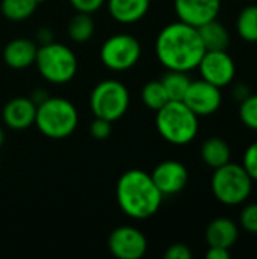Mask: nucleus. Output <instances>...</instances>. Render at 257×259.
<instances>
[{
	"label": "nucleus",
	"mask_w": 257,
	"mask_h": 259,
	"mask_svg": "<svg viewBox=\"0 0 257 259\" xmlns=\"http://www.w3.org/2000/svg\"><path fill=\"white\" fill-rule=\"evenodd\" d=\"M204 52L198 29L180 20L164 26L155 42L156 58L167 70L189 73L198 67Z\"/></svg>",
	"instance_id": "obj_1"
},
{
	"label": "nucleus",
	"mask_w": 257,
	"mask_h": 259,
	"mask_svg": "<svg viewBox=\"0 0 257 259\" xmlns=\"http://www.w3.org/2000/svg\"><path fill=\"white\" fill-rule=\"evenodd\" d=\"M115 197L120 209L133 220L153 217L164 202V194L158 190L151 176L139 168L129 170L120 176Z\"/></svg>",
	"instance_id": "obj_2"
},
{
	"label": "nucleus",
	"mask_w": 257,
	"mask_h": 259,
	"mask_svg": "<svg viewBox=\"0 0 257 259\" xmlns=\"http://www.w3.org/2000/svg\"><path fill=\"white\" fill-rule=\"evenodd\" d=\"M156 129L173 146H186L198 135V117L179 100H170L156 111Z\"/></svg>",
	"instance_id": "obj_3"
},
{
	"label": "nucleus",
	"mask_w": 257,
	"mask_h": 259,
	"mask_svg": "<svg viewBox=\"0 0 257 259\" xmlns=\"http://www.w3.org/2000/svg\"><path fill=\"white\" fill-rule=\"evenodd\" d=\"M79 124V112L73 102L65 97L50 96L36 106L35 126L52 140L68 138Z\"/></svg>",
	"instance_id": "obj_4"
},
{
	"label": "nucleus",
	"mask_w": 257,
	"mask_h": 259,
	"mask_svg": "<svg viewBox=\"0 0 257 259\" xmlns=\"http://www.w3.org/2000/svg\"><path fill=\"white\" fill-rule=\"evenodd\" d=\"M35 65L41 77L52 85L71 82L79 68L76 53L68 46L58 41L38 46Z\"/></svg>",
	"instance_id": "obj_5"
},
{
	"label": "nucleus",
	"mask_w": 257,
	"mask_h": 259,
	"mask_svg": "<svg viewBox=\"0 0 257 259\" xmlns=\"http://www.w3.org/2000/svg\"><path fill=\"white\" fill-rule=\"evenodd\" d=\"M254 181L241 164L227 162L214 170L211 190L214 197L226 206L244 205L253 193Z\"/></svg>",
	"instance_id": "obj_6"
},
{
	"label": "nucleus",
	"mask_w": 257,
	"mask_h": 259,
	"mask_svg": "<svg viewBox=\"0 0 257 259\" xmlns=\"http://www.w3.org/2000/svg\"><path fill=\"white\" fill-rule=\"evenodd\" d=\"M130 105V93L127 87L115 79L98 82L89 96V108L94 117L117 121L127 112Z\"/></svg>",
	"instance_id": "obj_7"
},
{
	"label": "nucleus",
	"mask_w": 257,
	"mask_h": 259,
	"mask_svg": "<svg viewBox=\"0 0 257 259\" xmlns=\"http://www.w3.org/2000/svg\"><path fill=\"white\" fill-rule=\"evenodd\" d=\"M142 53L141 42L130 33H115L105 39L100 47V61L111 71H127L133 68Z\"/></svg>",
	"instance_id": "obj_8"
},
{
	"label": "nucleus",
	"mask_w": 257,
	"mask_h": 259,
	"mask_svg": "<svg viewBox=\"0 0 257 259\" xmlns=\"http://www.w3.org/2000/svg\"><path fill=\"white\" fill-rule=\"evenodd\" d=\"M197 68L201 79L218 88L229 87L236 77V64L227 50H206Z\"/></svg>",
	"instance_id": "obj_9"
},
{
	"label": "nucleus",
	"mask_w": 257,
	"mask_h": 259,
	"mask_svg": "<svg viewBox=\"0 0 257 259\" xmlns=\"http://www.w3.org/2000/svg\"><path fill=\"white\" fill-rule=\"evenodd\" d=\"M198 118L214 115L223 103V93L221 88L215 87L214 83L200 79L191 80L189 88L182 100Z\"/></svg>",
	"instance_id": "obj_10"
},
{
	"label": "nucleus",
	"mask_w": 257,
	"mask_h": 259,
	"mask_svg": "<svg viewBox=\"0 0 257 259\" xmlns=\"http://www.w3.org/2000/svg\"><path fill=\"white\" fill-rule=\"evenodd\" d=\"M109 252L118 259H141L148 249L145 235L133 226H120L108 238Z\"/></svg>",
	"instance_id": "obj_11"
},
{
	"label": "nucleus",
	"mask_w": 257,
	"mask_h": 259,
	"mask_svg": "<svg viewBox=\"0 0 257 259\" xmlns=\"http://www.w3.org/2000/svg\"><path fill=\"white\" fill-rule=\"evenodd\" d=\"M158 190L165 196H174L185 190L189 181V173L185 164L177 159L162 161L150 173Z\"/></svg>",
	"instance_id": "obj_12"
},
{
	"label": "nucleus",
	"mask_w": 257,
	"mask_h": 259,
	"mask_svg": "<svg viewBox=\"0 0 257 259\" xmlns=\"http://www.w3.org/2000/svg\"><path fill=\"white\" fill-rule=\"evenodd\" d=\"M174 12L177 18L194 27L218 18L221 12V0H174Z\"/></svg>",
	"instance_id": "obj_13"
},
{
	"label": "nucleus",
	"mask_w": 257,
	"mask_h": 259,
	"mask_svg": "<svg viewBox=\"0 0 257 259\" xmlns=\"http://www.w3.org/2000/svg\"><path fill=\"white\" fill-rule=\"evenodd\" d=\"M36 105L30 97H14L6 102L2 111L5 126L12 131H26L35 124Z\"/></svg>",
	"instance_id": "obj_14"
},
{
	"label": "nucleus",
	"mask_w": 257,
	"mask_h": 259,
	"mask_svg": "<svg viewBox=\"0 0 257 259\" xmlns=\"http://www.w3.org/2000/svg\"><path fill=\"white\" fill-rule=\"evenodd\" d=\"M38 52V44L30 38H14L3 49V62L12 70H26L30 65H35Z\"/></svg>",
	"instance_id": "obj_15"
},
{
	"label": "nucleus",
	"mask_w": 257,
	"mask_h": 259,
	"mask_svg": "<svg viewBox=\"0 0 257 259\" xmlns=\"http://www.w3.org/2000/svg\"><path fill=\"white\" fill-rule=\"evenodd\" d=\"M204 238L209 247H223L230 250L239 238V228L232 219L218 217L208 225Z\"/></svg>",
	"instance_id": "obj_16"
},
{
	"label": "nucleus",
	"mask_w": 257,
	"mask_h": 259,
	"mask_svg": "<svg viewBox=\"0 0 257 259\" xmlns=\"http://www.w3.org/2000/svg\"><path fill=\"white\" fill-rule=\"evenodd\" d=\"M106 6L117 23L133 24L148 14L151 0H106Z\"/></svg>",
	"instance_id": "obj_17"
},
{
	"label": "nucleus",
	"mask_w": 257,
	"mask_h": 259,
	"mask_svg": "<svg viewBox=\"0 0 257 259\" xmlns=\"http://www.w3.org/2000/svg\"><path fill=\"white\" fill-rule=\"evenodd\" d=\"M200 156L208 167L215 170L232 161V149L226 140L220 137H211L201 144Z\"/></svg>",
	"instance_id": "obj_18"
},
{
	"label": "nucleus",
	"mask_w": 257,
	"mask_h": 259,
	"mask_svg": "<svg viewBox=\"0 0 257 259\" xmlns=\"http://www.w3.org/2000/svg\"><path fill=\"white\" fill-rule=\"evenodd\" d=\"M203 46L206 50H227L230 46V32L229 29L218 21V18L204 23L197 27Z\"/></svg>",
	"instance_id": "obj_19"
},
{
	"label": "nucleus",
	"mask_w": 257,
	"mask_h": 259,
	"mask_svg": "<svg viewBox=\"0 0 257 259\" xmlns=\"http://www.w3.org/2000/svg\"><path fill=\"white\" fill-rule=\"evenodd\" d=\"M95 30V21L92 18V14H86V12H76L67 26V33L68 38L73 42L77 44H83L88 42Z\"/></svg>",
	"instance_id": "obj_20"
},
{
	"label": "nucleus",
	"mask_w": 257,
	"mask_h": 259,
	"mask_svg": "<svg viewBox=\"0 0 257 259\" xmlns=\"http://www.w3.org/2000/svg\"><path fill=\"white\" fill-rule=\"evenodd\" d=\"M161 82H162V85H164L170 100L182 102L185 94H186V91H188V88H189L191 79H189L186 71L167 70V73L162 76Z\"/></svg>",
	"instance_id": "obj_21"
},
{
	"label": "nucleus",
	"mask_w": 257,
	"mask_h": 259,
	"mask_svg": "<svg viewBox=\"0 0 257 259\" xmlns=\"http://www.w3.org/2000/svg\"><path fill=\"white\" fill-rule=\"evenodd\" d=\"M36 0H2L0 12L9 21H24L36 11Z\"/></svg>",
	"instance_id": "obj_22"
},
{
	"label": "nucleus",
	"mask_w": 257,
	"mask_h": 259,
	"mask_svg": "<svg viewBox=\"0 0 257 259\" xmlns=\"http://www.w3.org/2000/svg\"><path fill=\"white\" fill-rule=\"evenodd\" d=\"M236 30L245 42H257V5H247L236 17Z\"/></svg>",
	"instance_id": "obj_23"
},
{
	"label": "nucleus",
	"mask_w": 257,
	"mask_h": 259,
	"mask_svg": "<svg viewBox=\"0 0 257 259\" xmlns=\"http://www.w3.org/2000/svg\"><path fill=\"white\" fill-rule=\"evenodd\" d=\"M141 100L144 106H147L151 111H159L162 106H165L170 102L168 94L161 80L147 82L141 90Z\"/></svg>",
	"instance_id": "obj_24"
},
{
	"label": "nucleus",
	"mask_w": 257,
	"mask_h": 259,
	"mask_svg": "<svg viewBox=\"0 0 257 259\" xmlns=\"http://www.w3.org/2000/svg\"><path fill=\"white\" fill-rule=\"evenodd\" d=\"M239 120L247 129L257 132V94L251 93L239 103Z\"/></svg>",
	"instance_id": "obj_25"
},
{
	"label": "nucleus",
	"mask_w": 257,
	"mask_h": 259,
	"mask_svg": "<svg viewBox=\"0 0 257 259\" xmlns=\"http://www.w3.org/2000/svg\"><path fill=\"white\" fill-rule=\"evenodd\" d=\"M239 225L241 228L248 232L257 235V202L247 203L239 214Z\"/></svg>",
	"instance_id": "obj_26"
},
{
	"label": "nucleus",
	"mask_w": 257,
	"mask_h": 259,
	"mask_svg": "<svg viewBox=\"0 0 257 259\" xmlns=\"http://www.w3.org/2000/svg\"><path fill=\"white\" fill-rule=\"evenodd\" d=\"M89 132L91 137L97 141H105L111 137L112 134V121L105 120V118H98L95 117L89 126Z\"/></svg>",
	"instance_id": "obj_27"
},
{
	"label": "nucleus",
	"mask_w": 257,
	"mask_h": 259,
	"mask_svg": "<svg viewBox=\"0 0 257 259\" xmlns=\"http://www.w3.org/2000/svg\"><path fill=\"white\" fill-rule=\"evenodd\" d=\"M241 165L250 175V178L254 182H257V141L250 144L245 149V152L242 155V164Z\"/></svg>",
	"instance_id": "obj_28"
},
{
	"label": "nucleus",
	"mask_w": 257,
	"mask_h": 259,
	"mask_svg": "<svg viewBox=\"0 0 257 259\" xmlns=\"http://www.w3.org/2000/svg\"><path fill=\"white\" fill-rule=\"evenodd\" d=\"M68 3L76 12L94 14L106 5V0H68Z\"/></svg>",
	"instance_id": "obj_29"
},
{
	"label": "nucleus",
	"mask_w": 257,
	"mask_h": 259,
	"mask_svg": "<svg viewBox=\"0 0 257 259\" xmlns=\"http://www.w3.org/2000/svg\"><path fill=\"white\" fill-rule=\"evenodd\" d=\"M164 258L165 259H191L192 258V252L191 249L183 244V243H176V244H171L167 252L164 253Z\"/></svg>",
	"instance_id": "obj_30"
},
{
	"label": "nucleus",
	"mask_w": 257,
	"mask_h": 259,
	"mask_svg": "<svg viewBox=\"0 0 257 259\" xmlns=\"http://www.w3.org/2000/svg\"><path fill=\"white\" fill-rule=\"evenodd\" d=\"M250 94H251V88L245 82H238L232 87V97L239 103L242 100H245Z\"/></svg>",
	"instance_id": "obj_31"
},
{
	"label": "nucleus",
	"mask_w": 257,
	"mask_h": 259,
	"mask_svg": "<svg viewBox=\"0 0 257 259\" xmlns=\"http://www.w3.org/2000/svg\"><path fill=\"white\" fill-rule=\"evenodd\" d=\"M36 44H39V46H42V44H48V42H52V41H55L53 39V32H52V29L50 27H41V29H38V32H36Z\"/></svg>",
	"instance_id": "obj_32"
},
{
	"label": "nucleus",
	"mask_w": 257,
	"mask_h": 259,
	"mask_svg": "<svg viewBox=\"0 0 257 259\" xmlns=\"http://www.w3.org/2000/svg\"><path fill=\"white\" fill-rule=\"evenodd\" d=\"M208 259H229L230 258V250L223 249V247H209L206 252Z\"/></svg>",
	"instance_id": "obj_33"
},
{
	"label": "nucleus",
	"mask_w": 257,
	"mask_h": 259,
	"mask_svg": "<svg viewBox=\"0 0 257 259\" xmlns=\"http://www.w3.org/2000/svg\"><path fill=\"white\" fill-rule=\"evenodd\" d=\"M50 97V94L44 90V88H36L33 93H32V96H30V99L33 100V103L38 106L39 103H42L45 99H48Z\"/></svg>",
	"instance_id": "obj_34"
},
{
	"label": "nucleus",
	"mask_w": 257,
	"mask_h": 259,
	"mask_svg": "<svg viewBox=\"0 0 257 259\" xmlns=\"http://www.w3.org/2000/svg\"><path fill=\"white\" fill-rule=\"evenodd\" d=\"M3 143H5V131H3L2 126H0V147L3 146Z\"/></svg>",
	"instance_id": "obj_35"
},
{
	"label": "nucleus",
	"mask_w": 257,
	"mask_h": 259,
	"mask_svg": "<svg viewBox=\"0 0 257 259\" xmlns=\"http://www.w3.org/2000/svg\"><path fill=\"white\" fill-rule=\"evenodd\" d=\"M42 2H45V0H36V3H38V5H41Z\"/></svg>",
	"instance_id": "obj_36"
}]
</instances>
